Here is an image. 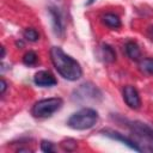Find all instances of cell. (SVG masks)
I'll return each mask as SVG.
<instances>
[{
  "label": "cell",
  "instance_id": "6da1fadb",
  "mask_svg": "<svg viewBox=\"0 0 153 153\" xmlns=\"http://www.w3.org/2000/svg\"><path fill=\"white\" fill-rule=\"evenodd\" d=\"M50 59L54 67L62 78L69 81H74L81 76L82 69L80 63L76 60H74L72 56L67 55L60 47H51Z\"/></svg>",
  "mask_w": 153,
  "mask_h": 153
},
{
  "label": "cell",
  "instance_id": "7a4b0ae2",
  "mask_svg": "<svg viewBox=\"0 0 153 153\" xmlns=\"http://www.w3.org/2000/svg\"><path fill=\"white\" fill-rule=\"evenodd\" d=\"M98 121V112L92 108H82L74 112L67 121V126L75 130L92 128Z\"/></svg>",
  "mask_w": 153,
  "mask_h": 153
},
{
  "label": "cell",
  "instance_id": "3957f363",
  "mask_svg": "<svg viewBox=\"0 0 153 153\" xmlns=\"http://www.w3.org/2000/svg\"><path fill=\"white\" fill-rule=\"evenodd\" d=\"M63 102L61 98L53 97V98H45L38 100L33 106H32V115L38 118H47L50 117L54 112H56L61 106Z\"/></svg>",
  "mask_w": 153,
  "mask_h": 153
},
{
  "label": "cell",
  "instance_id": "277c9868",
  "mask_svg": "<svg viewBox=\"0 0 153 153\" xmlns=\"http://www.w3.org/2000/svg\"><path fill=\"white\" fill-rule=\"evenodd\" d=\"M100 91L91 85V84H84V85H80V87L78 90H75V98L78 100H88V99H92V100H96L97 98H100Z\"/></svg>",
  "mask_w": 153,
  "mask_h": 153
},
{
  "label": "cell",
  "instance_id": "5b68a950",
  "mask_svg": "<svg viewBox=\"0 0 153 153\" xmlns=\"http://www.w3.org/2000/svg\"><path fill=\"white\" fill-rule=\"evenodd\" d=\"M123 99L126 102V104L130 108V109H139L141 105V99H140V94L137 92V90L131 86V85H127L123 88Z\"/></svg>",
  "mask_w": 153,
  "mask_h": 153
},
{
  "label": "cell",
  "instance_id": "8992f818",
  "mask_svg": "<svg viewBox=\"0 0 153 153\" xmlns=\"http://www.w3.org/2000/svg\"><path fill=\"white\" fill-rule=\"evenodd\" d=\"M102 133H103L105 136H108V137H111V139H114V140H117V141H121V142L126 143L128 147H130V148L134 149V151H137V152L143 151V149H142L135 141H133L130 137H127V136H124L123 134H121V133H118V131H116V130H112V129H103Z\"/></svg>",
  "mask_w": 153,
  "mask_h": 153
},
{
  "label": "cell",
  "instance_id": "52a82bcc",
  "mask_svg": "<svg viewBox=\"0 0 153 153\" xmlns=\"http://www.w3.org/2000/svg\"><path fill=\"white\" fill-rule=\"evenodd\" d=\"M33 82L41 87H50L56 85V78L49 71H39L33 76Z\"/></svg>",
  "mask_w": 153,
  "mask_h": 153
},
{
  "label": "cell",
  "instance_id": "ba28073f",
  "mask_svg": "<svg viewBox=\"0 0 153 153\" xmlns=\"http://www.w3.org/2000/svg\"><path fill=\"white\" fill-rule=\"evenodd\" d=\"M129 127H130V129L134 133H136L141 137L147 139L149 141H153V128L149 127L148 124L142 123V122H139V121H134V122H130L129 123Z\"/></svg>",
  "mask_w": 153,
  "mask_h": 153
},
{
  "label": "cell",
  "instance_id": "9c48e42d",
  "mask_svg": "<svg viewBox=\"0 0 153 153\" xmlns=\"http://www.w3.org/2000/svg\"><path fill=\"white\" fill-rule=\"evenodd\" d=\"M49 13L51 17V23H53V27H54L55 33L57 36L62 37L65 35V25H63V20H62V16H61L60 11L56 7H50Z\"/></svg>",
  "mask_w": 153,
  "mask_h": 153
},
{
  "label": "cell",
  "instance_id": "30bf717a",
  "mask_svg": "<svg viewBox=\"0 0 153 153\" xmlns=\"http://www.w3.org/2000/svg\"><path fill=\"white\" fill-rule=\"evenodd\" d=\"M103 22L106 26L111 27V29H118L121 27V19L117 14L115 13H105L103 16Z\"/></svg>",
  "mask_w": 153,
  "mask_h": 153
},
{
  "label": "cell",
  "instance_id": "8fae6325",
  "mask_svg": "<svg viewBox=\"0 0 153 153\" xmlns=\"http://www.w3.org/2000/svg\"><path fill=\"white\" fill-rule=\"evenodd\" d=\"M126 53L134 61H137L141 57V51H140L139 45L135 42H131V41L126 43Z\"/></svg>",
  "mask_w": 153,
  "mask_h": 153
},
{
  "label": "cell",
  "instance_id": "7c38bea8",
  "mask_svg": "<svg viewBox=\"0 0 153 153\" xmlns=\"http://www.w3.org/2000/svg\"><path fill=\"white\" fill-rule=\"evenodd\" d=\"M102 56H103L104 61H106V62H114L116 60L115 50L108 44H103L102 45Z\"/></svg>",
  "mask_w": 153,
  "mask_h": 153
},
{
  "label": "cell",
  "instance_id": "4fadbf2b",
  "mask_svg": "<svg viewBox=\"0 0 153 153\" xmlns=\"http://www.w3.org/2000/svg\"><path fill=\"white\" fill-rule=\"evenodd\" d=\"M140 69L146 74H153V59L146 57L140 61Z\"/></svg>",
  "mask_w": 153,
  "mask_h": 153
},
{
  "label": "cell",
  "instance_id": "5bb4252c",
  "mask_svg": "<svg viewBox=\"0 0 153 153\" xmlns=\"http://www.w3.org/2000/svg\"><path fill=\"white\" fill-rule=\"evenodd\" d=\"M23 62L26 66H33L37 63V54L35 51H27L23 56Z\"/></svg>",
  "mask_w": 153,
  "mask_h": 153
},
{
  "label": "cell",
  "instance_id": "9a60e30c",
  "mask_svg": "<svg viewBox=\"0 0 153 153\" xmlns=\"http://www.w3.org/2000/svg\"><path fill=\"white\" fill-rule=\"evenodd\" d=\"M23 35H24V38L27 39L29 42H36V41H38V38H39V33H38L35 29H32V27L25 29V31H24Z\"/></svg>",
  "mask_w": 153,
  "mask_h": 153
},
{
  "label": "cell",
  "instance_id": "2e32d148",
  "mask_svg": "<svg viewBox=\"0 0 153 153\" xmlns=\"http://www.w3.org/2000/svg\"><path fill=\"white\" fill-rule=\"evenodd\" d=\"M61 147L65 149V151H73L76 148V141L72 140V139H68L63 142H61Z\"/></svg>",
  "mask_w": 153,
  "mask_h": 153
},
{
  "label": "cell",
  "instance_id": "e0dca14e",
  "mask_svg": "<svg viewBox=\"0 0 153 153\" xmlns=\"http://www.w3.org/2000/svg\"><path fill=\"white\" fill-rule=\"evenodd\" d=\"M41 149L45 153H50V152H54L55 148H54V143L50 142V141H47V140H43L41 142Z\"/></svg>",
  "mask_w": 153,
  "mask_h": 153
},
{
  "label": "cell",
  "instance_id": "ac0fdd59",
  "mask_svg": "<svg viewBox=\"0 0 153 153\" xmlns=\"http://www.w3.org/2000/svg\"><path fill=\"white\" fill-rule=\"evenodd\" d=\"M6 88H7V82H6L4 79H1V80H0V93L4 94L5 91H6Z\"/></svg>",
  "mask_w": 153,
  "mask_h": 153
},
{
  "label": "cell",
  "instance_id": "d6986e66",
  "mask_svg": "<svg viewBox=\"0 0 153 153\" xmlns=\"http://www.w3.org/2000/svg\"><path fill=\"white\" fill-rule=\"evenodd\" d=\"M149 37H151V39L153 41V26L149 27Z\"/></svg>",
  "mask_w": 153,
  "mask_h": 153
},
{
  "label": "cell",
  "instance_id": "ffe728a7",
  "mask_svg": "<svg viewBox=\"0 0 153 153\" xmlns=\"http://www.w3.org/2000/svg\"><path fill=\"white\" fill-rule=\"evenodd\" d=\"M16 44H17L18 47H23V45H24V44H23V42H19V41H17V42H16Z\"/></svg>",
  "mask_w": 153,
  "mask_h": 153
},
{
  "label": "cell",
  "instance_id": "44dd1931",
  "mask_svg": "<svg viewBox=\"0 0 153 153\" xmlns=\"http://www.w3.org/2000/svg\"><path fill=\"white\" fill-rule=\"evenodd\" d=\"M4 56H5V48L2 47L1 48V57H4Z\"/></svg>",
  "mask_w": 153,
  "mask_h": 153
}]
</instances>
